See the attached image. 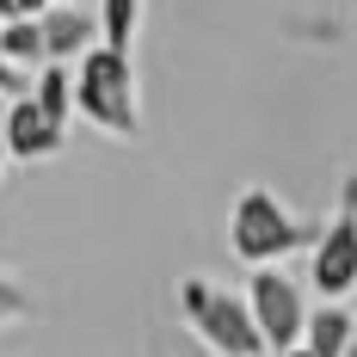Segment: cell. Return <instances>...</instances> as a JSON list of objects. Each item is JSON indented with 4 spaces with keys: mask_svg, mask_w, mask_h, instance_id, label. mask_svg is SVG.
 <instances>
[{
    "mask_svg": "<svg viewBox=\"0 0 357 357\" xmlns=\"http://www.w3.org/2000/svg\"><path fill=\"white\" fill-rule=\"evenodd\" d=\"M314 234H321V222H302V215L278 204V191H265V185H252L234 197V215H228V247L241 252L247 265H284L289 252L314 247Z\"/></svg>",
    "mask_w": 357,
    "mask_h": 357,
    "instance_id": "obj_1",
    "label": "cell"
},
{
    "mask_svg": "<svg viewBox=\"0 0 357 357\" xmlns=\"http://www.w3.org/2000/svg\"><path fill=\"white\" fill-rule=\"evenodd\" d=\"M74 111L93 117L105 136H136L142 111H136V74H130V50L93 43L80 50V74H74Z\"/></svg>",
    "mask_w": 357,
    "mask_h": 357,
    "instance_id": "obj_2",
    "label": "cell"
},
{
    "mask_svg": "<svg viewBox=\"0 0 357 357\" xmlns=\"http://www.w3.org/2000/svg\"><path fill=\"white\" fill-rule=\"evenodd\" d=\"M178 314L191 321V333L215 357H271L265 351V333H259V321H252V308H247V296L215 289L210 278H185L178 284Z\"/></svg>",
    "mask_w": 357,
    "mask_h": 357,
    "instance_id": "obj_3",
    "label": "cell"
},
{
    "mask_svg": "<svg viewBox=\"0 0 357 357\" xmlns=\"http://www.w3.org/2000/svg\"><path fill=\"white\" fill-rule=\"evenodd\" d=\"M308 284L321 289V302H345L357 289V173L339 191V210L321 222L314 247H308Z\"/></svg>",
    "mask_w": 357,
    "mask_h": 357,
    "instance_id": "obj_4",
    "label": "cell"
},
{
    "mask_svg": "<svg viewBox=\"0 0 357 357\" xmlns=\"http://www.w3.org/2000/svg\"><path fill=\"white\" fill-rule=\"evenodd\" d=\"M247 308H252V321H259V333H265V351L302 345L308 302H302V284L284 278L278 265H252V278H247Z\"/></svg>",
    "mask_w": 357,
    "mask_h": 357,
    "instance_id": "obj_5",
    "label": "cell"
},
{
    "mask_svg": "<svg viewBox=\"0 0 357 357\" xmlns=\"http://www.w3.org/2000/svg\"><path fill=\"white\" fill-rule=\"evenodd\" d=\"M0 136H6V154L13 160H50V154H62V123L56 117H43V105H37L31 93H19L13 99V111L0 117Z\"/></svg>",
    "mask_w": 357,
    "mask_h": 357,
    "instance_id": "obj_6",
    "label": "cell"
},
{
    "mask_svg": "<svg viewBox=\"0 0 357 357\" xmlns=\"http://www.w3.org/2000/svg\"><path fill=\"white\" fill-rule=\"evenodd\" d=\"M37 31H43V62H80V50H93V19L74 13L68 0H50L37 13Z\"/></svg>",
    "mask_w": 357,
    "mask_h": 357,
    "instance_id": "obj_7",
    "label": "cell"
},
{
    "mask_svg": "<svg viewBox=\"0 0 357 357\" xmlns=\"http://www.w3.org/2000/svg\"><path fill=\"white\" fill-rule=\"evenodd\" d=\"M351 326H357V314L345 302H321V308H308V321H302V345L314 357H339L345 339H351Z\"/></svg>",
    "mask_w": 357,
    "mask_h": 357,
    "instance_id": "obj_8",
    "label": "cell"
},
{
    "mask_svg": "<svg viewBox=\"0 0 357 357\" xmlns=\"http://www.w3.org/2000/svg\"><path fill=\"white\" fill-rule=\"evenodd\" d=\"M31 99L43 105V117H56V123L68 130V117H74V74H68V62H43L37 80H31Z\"/></svg>",
    "mask_w": 357,
    "mask_h": 357,
    "instance_id": "obj_9",
    "label": "cell"
},
{
    "mask_svg": "<svg viewBox=\"0 0 357 357\" xmlns=\"http://www.w3.org/2000/svg\"><path fill=\"white\" fill-rule=\"evenodd\" d=\"M0 56L13 68H43V31H37V19H0Z\"/></svg>",
    "mask_w": 357,
    "mask_h": 357,
    "instance_id": "obj_10",
    "label": "cell"
},
{
    "mask_svg": "<svg viewBox=\"0 0 357 357\" xmlns=\"http://www.w3.org/2000/svg\"><path fill=\"white\" fill-rule=\"evenodd\" d=\"M136 19H142V0H105V6H99V37H105L111 50H130Z\"/></svg>",
    "mask_w": 357,
    "mask_h": 357,
    "instance_id": "obj_11",
    "label": "cell"
},
{
    "mask_svg": "<svg viewBox=\"0 0 357 357\" xmlns=\"http://www.w3.org/2000/svg\"><path fill=\"white\" fill-rule=\"evenodd\" d=\"M0 93H6V99H19V93H31V86H25V68H13L6 56H0Z\"/></svg>",
    "mask_w": 357,
    "mask_h": 357,
    "instance_id": "obj_12",
    "label": "cell"
},
{
    "mask_svg": "<svg viewBox=\"0 0 357 357\" xmlns=\"http://www.w3.org/2000/svg\"><path fill=\"white\" fill-rule=\"evenodd\" d=\"M50 0H0V19H37Z\"/></svg>",
    "mask_w": 357,
    "mask_h": 357,
    "instance_id": "obj_13",
    "label": "cell"
},
{
    "mask_svg": "<svg viewBox=\"0 0 357 357\" xmlns=\"http://www.w3.org/2000/svg\"><path fill=\"white\" fill-rule=\"evenodd\" d=\"M271 357H314L308 345H284V351H271Z\"/></svg>",
    "mask_w": 357,
    "mask_h": 357,
    "instance_id": "obj_14",
    "label": "cell"
},
{
    "mask_svg": "<svg viewBox=\"0 0 357 357\" xmlns=\"http://www.w3.org/2000/svg\"><path fill=\"white\" fill-rule=\"evenodd\" d=\"M339 357H357V326H351V339H345V351H339Z\"/></svg>",
    "mask_w": 357,
    "mask_h": 357,
    "instance_id": "obj_15",
    "label": "cell"
},
{
    "mask_svg": "<svg viewBox=\"0 0 357 357\" xmlns=\"http://www.w3.org/2000/svg\"><path fill=\"white\" fill-rule=\"evenodd\" d=\"M0 167H6V136H0Z\"/></svg>",
    "mask_w": 357,
    "mask_h": 357,
    "instance_id": "obj_16",
    "label": "cell"
}]
</instances>
